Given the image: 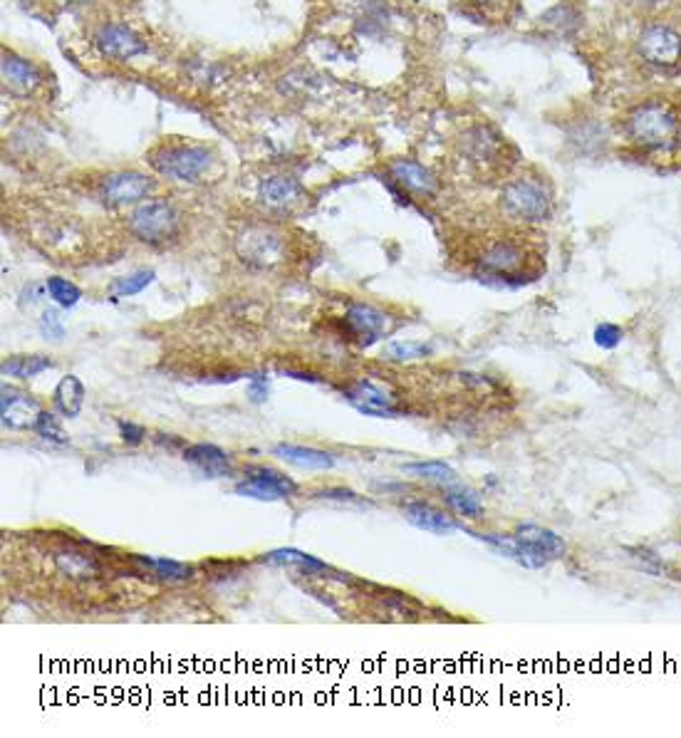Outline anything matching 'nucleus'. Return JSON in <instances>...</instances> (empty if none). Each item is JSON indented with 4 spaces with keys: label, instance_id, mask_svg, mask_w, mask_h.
<instances>
[{
    "label": "nucleus",
    "instance_id": "obj_27",
    "mask_svg": "<svg viewBox=\"0 0 681 738\" xmlns=\"http://www.w3.org/2000/svg\"><path fill=\"white\" fill-rule=\"evenodd\" d=\"M236 493L238 496L256 498V501H280V498H288V493H285L283 488L258 476H248L246 481L238 483Z\"/></svg>",
    "mask_w": 681,
    "mask_h": 738
},
{
    "label": "nucleus",
    "instance_id": "obj_39",
    "mask_svg": "<svg viewBox=\"0 0 681 738\" xmlns=\"http://www.w3.org/2000/svg\"><path fill=\"white\" fill-rule=\"evenodd\" d=\"M288 374H290V377H295V379H308V382H320V379H315L313 374H303V372H288Z\"/></svg>",
    "mask_w": 681,
    "mask_h": 738
},
{
    "label": "nucleus",
    "instance_id": "obj_13",
    "mask_svg": "<svg viewBox=\"0 0 681 738\" xmlns=\"http://www.w3.org/2000/svg\"><path fill=\"white\" fill-rule=\"evenodd\" d=\"M503 147H506V142H503L501 134L493 132L486 124L483 127L478 124V127L466 129L464 139H461V152H464V157L471 164H496Z\"/></svg>",
    "mask_w": 681,
    "mask_h": 738
},
{
    "label": "nucleus",
    "instance_id": "obj_12",
    "mask_svg": "<svg viewBox=\"0 0 681 738\" xmlns=\"http://www.w3.org/2000/svg\"><path fill=\"white\" fill-rule=\"evenodd\" d=\"M95 48L100 50V55L112 57V60H132V57L147 53V45L124 25H105L97 30Z\"/></svg>",
    "mask_w": 681,
    "mask_h": 738
},
{
    "label": "nucleus",
    "instance_id": "obj_2",
    "mask_svg": "<svg viewBox=\"0 0 681 738\" xmlns=\"http://www.w3.org/2000/svg\"><path fill=\"white\" fill-rule=\"evenodd\" d=\"M679 127L681 122L677 112L667 102L659 100L642 102L625 119V132L629 142L642 149H649V152H659V149H667L669 144L677 142Z\"/></svg>",
    "mask_w": 681,
    "mask_h": 738
},
{
    "label": "nucleus",
    "instance_id": "obj_35",
    "mask_svg": "<svg viewBox=\"0 0 681 738\" xmlns=\"http://www.w3.org/2000/svg\"><path fill=\"white\" fill-rule=\"evenodd\" d=\"M268 377L265 374H253L251 379H248V397H251L253 404H263L265 399H268Z\"/></svg>",
    "mask_w": 681,
    "mask_h": 738
},
{
    "label": "nucleus",
    "instance_id": "obj_20",
    "mask_svg": "<svg viewBox=\"0 0 681 738\" xmlns=\"http://www.w3.org/2000/svg\"><path fill=\"white\" fill-rule=\"evenodd\" d=\"M273 456H278V459L288 461V464L298 466V469H305V471H330L332 466H335V459H332L327 451L313 449V446L278 444L273 449Z\"/></svg>",
    "mask_w": 681,
    "mask_h": 738
},
{
    "label": "nucleus",
    "instance_id": "obj_17",
    "mask_svg": "<svg viewBox=\"0 0 681 738\" xmlns=\"http://www.w3.org/2000/svg\"><path fill=\"white\" fill-rule=\"evenodd\" d=\"M184 461L194 466L206 478H226L233 474L231 459L223 449L213 444H194L184 449Z\"/></svg>",
    "mask_w": 681,
    "mask_h": 738
},
{
    "label": "nucleus",
    "instance_id": "obj_37",
    "mask_svg": "<svg viewBox=\"0 0 681 738\" xmlns=\"http://www.w3.org/2000/svg\"><path fill=\"white\" fill-rule=\"evenodd\" d=\"M320 498H327V501H352V503H362V506H369L367 501H360L352 491H322Z\"/></svg>",
    "mask_w": 681,
    "mask_h": 738
},
{
    "label": "nucleus",
    "instance_id": "obj_34",
    "mask_svg": "<svg viewBox=\"0 0 681 738\" xmlns=\"http://www.w3.org/2000/svg\"><path fill=\"white\" fill-rule=\"evenodd\" d=\"M38 327L45 340H62L65 337V320H62L57 310H45Z\"/></svg>",
    "mask_w": 681,
    "mask_h": 738
},
{
    "label": "nucleus",
    "instance_id": "obj_8",
    "mask_svg": "<svg viewBox=\"0 0 681 738\" xmlns=\"http://www.w3.org/2000/svg\"><path fill=\"white\" fill-rule=\"evenodd\" d=\"M154 191V181L139 171H119V174L107 176L102 184V199L107 206L122 209V206L139 204Z\"/></svg>",
    "mask_w": 681,
    "mask_h": 738
},
{
    "label": "nucleus",
    "instance_id": "obj_32",
    "mask_svg": "<svg viewBox=\"0 0 681 738\" xmlns=\"http://www.w3.org/2000/svg\"><path fill=\"white\" fill-rule=\"evenodd\" d=\"M33 429L38 431V436H43L45 441H50V444H57V446L70 444V436L65 434V429H62L60 422H57L55 414L40 412L38 422H35Z\"/></svg>",
    "mask_w": 681,
    "mask_h": 738
},
{
    "label": "nucleus",
    "instance_id": "obj_14",
    "mask_svg": "<svg viewBox=\"0 0 681 738\" xmlns=\"http://www.w3.org/2000/svg\"><path fill=\"white\" fill-rule=\"evenodd\" d=\"M0 72H3V87L15 97H30L43 82V75L33 62L15 55L3 57V70Z\"/></svg>",
    "mask_w": 681,
    "mask_h": 738
},
{
    "label": "nucleus",
    "instance_id": "obj_19",
    "mask_svg": "<svg viewBox=\"0 0 681 738\" xmlns=\"http://www.w3.org/2000/svg\"><path fill=\"white\" fill-rule=\"evenodd\" d=\"M258 196H261L263 206H268L270 211H290L303 199V186L295 179H290V176H270L261 184Z\"/></svg>",
    "mask_w": 681,
    "mask_h": 738
},
{
    "label": "nucleus",
    "instance_id": "obj_18",
    "mask_svg": "<svg viewBox=\"0 0 681 738\" xmlns=\"http://www.w3.org/2000/svg\"><path fill=\"white\" fill-rule=\"evenodd\" d=\"M3 426L5 429H30L40 417V407L28 394H18L13 389L3 387Z\"/></svg>",
    "mask_w": 681,
    "mask_h": 738
},
{
    "label": "nucleus",
    "instance_id": "obj_26",
    "mask_svg": "<svg viewBox=\"0 0 681 738\" xmlns=\"http://www.w3.org/2000/svg\"><path fill=\"white\" fill-rule=\"evenodd\" d=\"M263 563L268 565H298V568L308 570V573H317V570H327V565L322 560L313 558L308 553H300V550L293 548H283V550H273L263 558Z\"/></svg>",
    "mask_w": 681,
    "mask_h": 738
},
{
    "label": "nucleus",
    "instance_id": "obj_24",
    "mask_svg": "<svg viewBox=\"0 0 681 738\" xmlns=\"http://www.w3.org/2000/svg\"><path fill=\"white\" fill-rule=\"evenodd\" d=\"M53 369V360L45 355H20L10 357L3 362V374L5 377H18V379H30L38 377V374Z\"/></svg>",
    "mask_w": 681,
    "mask_h": 738
},
{
    "label": "nucleus",
    "instance_id": "obj_1",
    "mask_svg": "<svg viewBox=\"0 0 681 738\" xmlns=\"http://www.w3.org/2000/svg\"><path fill=\"white\" fill-rule=\"evenodd\" d=\"M481 538L483 543L491 545L496 553L513 558L518 565L528 570H540L565 555V540L553 530L535 526V523H525L513 535H491V533H473Z\"/></svg>",
    "mask_w": 681,
    "mask_h": 738
},
{
    "label": "nucleus",
    "instance_id": "obj_4",
    "mask_svg": "<svg viewBox=\"0 0 681 738\" xmlns=\"http://www.w3.org/2000/svg\"><path fill=\"white\" fill-rule=\"evenodd\" d=\"M501 204L511 218L540 223L553 216V191L538 176H521L508 181L501 194Z\"/></svg>",
    "mask_w": 681,
    "mask_h": 738
},
{
    "label": "nucleus",
    "instance_id": "obj_21",
    "mask_svg": "<svg viewBox=\"0 0 681 738\" xmlns=\"http://www.w3.org/2000/svg\"><path fill=\"white\" fill-rule=\"evenodd\" d=\"M55 565L62 575L72 580H95L100 575V563L95 560V555L82 553V550L65 548L55 553Z\"/></svg>",
    "mask_w": 681,
    "mask_h": 738
},
{
    "label": "nucleus",
    "instance_id": "obj_33",
    "mask_svg": "<svg viewBox=\"0 0 681 738\" xmlns=\"http://www.w3.org/2000/svg\"><path fill=\"white\" fill-rule=\"evenodd\" d=\"M592 337H595V345L602 347V350H615L625 340V330L620 325H612V322H602V325L595 327Z\"/></svg>",
    "mask_w": 681,
    "mask_h": 738
},
{
    "label": "nucleus",
    "instance_id": "obj_23",
    "mask_svg": "<svg viewBox=\"0 0 681 738\" xmlns=\"http://www.w3.org/2000/svg\"><path fill=\"white\" fill-rule=\"evenodd\" d=\"M444 501L456 516L466 518V521H481L483 518V503L481 498H478V493L461 486L459 481L449 483V486L444 488Z\"/></svg>",
    "mask_w": 681,
    "mask_h": 738
},
{
    "label": "nucleus",
    "instance_id": "obj_3",
    "mask_svg": "<svg viewBox=\"0 0 681 738\" xmlns=\"http://www.w3.org/2000/svg\"><path fill=\"white\" fill-rule=\"evenodd\" d=\"M149 164L166 179L194 184L211 169L213 159L209 149L199 147V144L164 142L149 152Z\"/></svg>",
    "mask_w": 681,
    "mask_h": 738
},
{
    "label": "nucleus",
    "instance_id": "obj_38",
    "mask_svg": "<svg viewBox=\"0 0 681 738\" xmlns=\"http://www.w3.org/2000/svg\"><path fill=\"white\" fill-rule=\"evenodd\" d=\"M637 5H642V8H659L662 3H667V0H634Z\"/></svg>",
    "mask_w": 681,
    "mask_h": 738
},
{
    "label": "nucleus",
    "instance_id": "obj_29",
    "mask_svg": "<svg viewBox=\"0 0 681 738\" xmlns=\"http://www.w3.org/2000/svg\"><path fill=\"white\" fill-rule=\"evenodd\" d=\"M147 568L154 570V575H159L161 580H169V582H184L194 575V570L189 565L179 563V560H169V558H139Z\"/></svg>",
    "mask_w": 681,
    "mask_h": 738
},
{
    "label": "nucleus",
    "instance_id": "obj_40",
    "mask_svg": "<svg viewBox=\"0 0 681 738\" xmlns=\"http://www.w3.org/2000/svg\"><path fill=\"white\" fill-rule=\"evenodd\" d=\"M677 144H679V152H681V127H679V134H677Z\"/></svg>",
    "mask_w": 681,
    "mask_h": 738
},
{
    "label": "nucleus",
    "instance_id": "obj_22",
    "mask_svg": "<svg viewBox=\"0 0 681 738\" xmlns=\"http://www.w3.org/2000/svg\"><path fill=\"white\" fill-rule=\"evenodd\" d=\"M53 402L62 417L67 419L80 417L82 407H85V384H82L75 374H67V377H62L60 382H57Z\"/></svg>",
    "mask_w": 681,
    "mask_h": 738
},
{
    "label": "nucleus",
    "instance_id": "obj_30",
    "mask_svg": "<svg viewBox=\"0 0 681 738\" xmlns=\"http://www.w3.org/2000/svg\"><path fill=\"white\" fill-rule=\"evenodd\" d=\"M45 290L50 293V298L55 300L60 308H75L77 303H80L82 298V290L77 288L75 283H70L67 278H60V275H53V278H48V283H45Z\"/></svg>",
    "mask_w": 681,
    "mask_h": 738
},
{
    "label": "nucleus",
    "instance_id": "obj_36",
    "mask_svg": "<svg viewBox=\"0 0 681 738\" xmlns=\"http://www.w3.org/2000/svg\"><path fill=\"white\" fill-rule=\"evenodd\" d=\"M117 426H119V436H122V441H127V444H132V446L142 444L144 436H147V429L134 422H124L122 419V422H117Z\"/></svg>",
    "mask_w": 681,
    "mask_h": 738
},
{
    "label": "nucleus",
    "instance_id": "obj_15",
    "mask_svg": "<svg viewBox=\"0 0 681 738\" xmlns=\"http://www.w3.org/2000/svg\"><path fill=\"white\" fill-rule=\"evenodd\" d=\"M389 171H392V179L407 191H412V194L434 196L439 191V179L419 161L397 159L389 164Z\"/></svg>",
    "mask_w": 681,
    "mask_h": 738
},
{
    "label": "nucleus",
    "instance_id": "obj_16",
    "mask_svg": "<svg viewBox=\"0 0 681 738\" xmlns=\"http://www.w3.org/2000/svg\"><path fill=\"white\" fill-rule=\"evenodd\" d=\"M404 518L407 523H412L414 528L426 530V533H436V535H451L456 530H464V523L454 521L451 516H446L444 511L434 508L431 503L424 501H414L404 506Z\"/></svg>",
    "mask_w": 681,
    "mask_h": 738
},
{
    "label": "nucleus",
    "instance_id": "obj_9",
    "mask_svg": "<svg viewBox=\"0 0 681 738\" xmlns=\"http://www.w3.org/2000/svg\"><path fill=\"white\" fill-rule=\"evenodd\" d=\"M345 399L357 409V412L367 414V417H379V419H392L402 414V409L397 407V399L382 389L374 382H355L352 387L345 389Z\"/></svg>",
    "mask_w": 681,
    "mask_h": 738
},
{
    "label": "nucleus",
    "instance_id": "obj_6",
    "mask_svg": "<svg viewBox=\"0 0 681 738\" xmlns=\"http://www.w3.org/2000/svg\"><path fill=\"white\" fill-rule=\"evenodd\" d=\"M637 53L657 70H672L681 65V30L669 23L644 25L637 38Z\"/></svg>",
    "mask_w": 681,
    "mask_h": 738
},
{
    "label": "nucleus",
    "instance_id": "obj_25",
    "mask_svg": "<svg viewBox=\"0 0 681 738\" xmlns=\"http://www.w3.org/2000/svg\"><path fill=\"white\" fill-rule=\"evenodd\" d=\"M404 471L417 478H426V481L441 483V486L459 481V474L449 464H444V461H414V464L404 466Z\"/></svg>",
    "mask_w": 681,
    "mask_h": 738
},
{
    "label": "nucleus",
    "instance_id": "obj_31",
    "mask_svg": "<svg viewBox=\"0 0 681 738\" xmlns=\"http://www.w3.org/2000/svg\"><path fill=\"white\" fill-rule=\"evenodd\" d=\"M431 355V345L424 342H389L384 347V357L394 362H407V360H421V357Z\"/></svg>",
    "mask_w": 681,
    "mask_h": 738
},
{
    "label": "nucleus",
    "instance_id": "obj_7",
    "mask_svg": "<svg viewBox=\"0 0 681 738\" xmlns=\"http://www.w3.org/2000/svg\"><path fill=\"white\" fill-rule=\"evenodd\" d=\"M236 248L243 263L253 265V268H273L275 263L283 261L285 251L283 238L263 226H253L246 233H241Z\"/></svg>",
    "mask_w": 681,
    "mask_h": 738
},
{
    "label": "nucleus",
    "instance_id": "obj_28",
    "mask_svg": "<svg viewBox=\"0 0 681 738\" xmlns=\"http://www.w3.org/2000/svg\"><path fill=\"white\" fill-rule=\"evenodd\" d=\"M154 278H157L154 270H137L132 275H124V278H117L112 283V295L114 298H132V295L147 290L154 283Z\"/></svg>",
    "mask_w": 681,
    "mask_h": 738
},
{
    "label": "nucleus",
    "instance_id": "obj_10",
    "mask_svg": "<svg viewBox=\"0 0 681 738\" xmlns=\"http://www.w3.org/2000/svg\"><path fill=\"white\" fill-rule=\"evenodd\" d=\"M523 261H525L523 248L518 246L516 241H511V238H503V241H496L493 246H488L486 251H483L478 265H481L486 280L503 278L501 285H508V278H513V275L523 268Z\"/></svg>",
    "mask_w": 681,
    "mask_h": 738
},
{
    "label": "nucleus",
    "instance_id": "obj_5",
    "mask_svg": "<svg viewBox=\"0 0 681 738\" xmlns=\"http://www.w3.org/2000/svg\"><path fill=\"white\" fill-rule=\"evenodd\" d=\"M129 231L139 241L159 246V243H166L169 238L176 236V231H179V213H176L174 206L166 199L144 201L129 216Z\"/></svg>",
    "mask_w": 681,
    "mask_h": 738
},
{
    "label": "nucleus",
    "instance_id": "obj_11",
    "mask_svg": "<svg viewBox=\"0 0 681 738\" xmlns=\"http://www.w3.org/2000/svg\"><path fill=\"white\" fill-rule=\"evenodd\" d=\"M345 325L350 330L352 337H357L362 347L374 345L379 337L387 335L389 330V317L384 313H379L377 308L365 303H355L347 308L345 313Z\"/></svg>",
    "mask_w": 681,
    "mask_h": 738
}]
</instances>
